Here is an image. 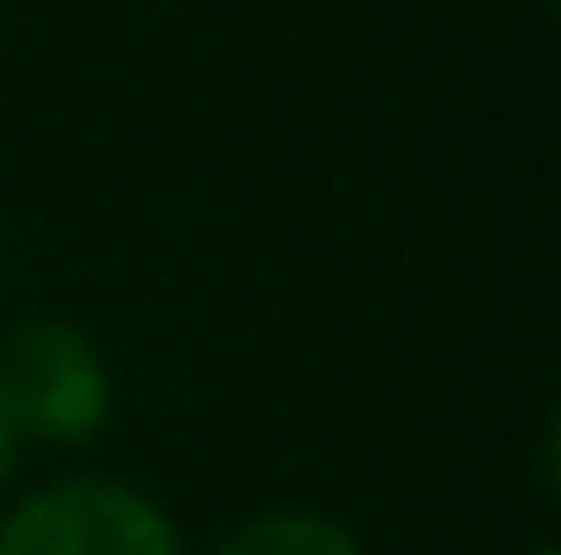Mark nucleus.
<instances>
[{"mask_svg":"<svg viewBox=\"0 0 561 555\" xmlns=\"http://www.w3.org/2000/svg\"><path fill=\"white\" fill-rule=\"evenodd\" d=\"M0 399L22 434L85 442L107 420V363L71 320H22L0 342Z\"/></svg>","mask_w":561,"mask_h":555,"instance_id":"1","label":"nucleus"},{"mask_svg":"<svg viewBox=\"0 0 561 555\" xmlns=\"http://www.w3.org/2000/svg\"><path fill=\"white\" fill-rule=\"evenodd\" d=\"M0 555H179V534L142 491L71 477L14 506L0 528Z\"/></svg>","mask_w":561,"mask_h":555,"instance_id":"2","label":"nucleus"},{"mask_svg":"<svg viewBox=\"0 0 561 555\" xmlns=\"http://www.w3.org/2000/svg\"><path fill=\"white\" fill-rule=\"evenodd\" d=\"M220 555H363V548L320 513H263L242 534H228Z\"/></svg>","mask_w":561,"mask_h":555,"instance_id":"3","label":"nucleus"},{"mask_svg":"<svg viewBox=\"0 0 561 555\" xmlns=\"http://www.w3.org/2000/svg\"><path fill=\"white\" fill-rule=\"evenodd\" d=\"M14 442H22V428H14V414H8V399H0V477L14 471Z\"/></svg>","mask_w":561,"mask_h":555,"instance_id":"4","label":"nucleus"},{"mask_svg":"<svg viewBox=\"0 0 561 555\" xmlns=\"http://www.w3.org/2000/svg\"><path fill=\"white\" fill-rule=\"evenodd\" d=\"M534 555H554V548H534Z\"/></svg>","mask_w":561,"mask_h":555,"instance_id":"5","label":"nucleus"}]
</instances>
